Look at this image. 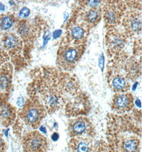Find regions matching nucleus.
I'll list each match as a JSON object with an SVG mask.
<instances>
[{
    "label": "nucleus",
    "instance_id": "obj_1",
    "mask_svg": "<svg viewBox=\"0 0 142 152\" xmlns=\"http://www.w3.org/2000/svg\"><path fill=\"white\" fill-rule=\"evenodd\" d=\"M126 7L124 0H107L102 8L105 24L111 28H113L120 24Z\"/></svg>",
    "mask_w": 142,
    "mask_h": 152
},
{
    "label": "nucleus",
    "instance_id": "obj_2",
    "mask_svg": "<svg viewBox=\"0 0 142 152\" xmlns=\"http://www.w3.org/2000/svg\"><path fill=\"white\" fill-rule=\"evenodd\" d=\"M84 51L83 45H66L60 48L57 57L58 65L66 70L75 67Z\"/></svg>",
    "mask_w": 142,
    "mask_h": 152
},
{
    "label": "nucleus",
    "instance_id": "obj_3",
    "mask_svg": "<svg viewBox=\"0 0 142 152\" xmlns=\"http://www.w3.org/2000/svg\"><path fill=\"white\" fill-rule=\"evenodd\" d=\"M120 24L127 33L138 34L142 29L141 11L136 8H130L125 11Z\"/></svg>",
    "mask_w": 142,
    "mask_h": 152
},
{
    "label": "nucleus",
    "instance_id": "obj_4",
    "mask_svg": "<svg viewBox=\"0 0 142 152\" xmlns=\"http://www.w3.org/2000/svg\"><path fill=\"white\" fill-rule=\"evenodd\" d=\"M44 115V108L38 102L27 103L22 112V118L24 120L33 126H38Z\"/></svg>",
    "mask_w": 142,
    "mask_h": 152
},
{
    "label": "nucleus",
    "instance_id": "obj_5",
    "mask_svg": "<svg viewBox=\"0 0 142 152\" xmlns=\"http://www.w3.org/2000/svg\"><path fill=\"white\" fill-rule=\"evenodd\" d=\"M23 147L27 152H44L47 150V140L38 131L32 132L25 137Z\"/></svg>",
    "mask_w": 142,
    "mask_h": 152
},
{
    "label": "nucleus",
    "instance_id": "obj_6",
    "mask_svg": "<svg viewBox=\"0 0 142 152\" xmlns=\"http://www.w3.org/2000/svg\"><path fill=\"white\" fill-rule=\"evenodd\" d=\"M134 106V98L131 94H118L114 98L112 107L114 110L124 112L132 110Z\"/></svg>",
    "mask_w": 142,
    "mask_h": 152
},
{
    "label": "nucleus",
    "instance_id": "obj_7",
    "mask_svg": "<svg viewBox=\"0 0 142 152\" xmlns=\"http://www.w3.org/2000/svg\"><path fill=\"white\" fill-rule=\"evenodd\" d=\"M90 126L91 123L87 118H79L69 124V131L71 136H80L90 130Z\"/></svg>",
    "mask_w": 142,
    "mask_h": 152
},
{
    "label": "nucleus",
    "instance_id": "obj_8",
    "mask_svg": "<svg viewBox=\"0 0 142 152\" xmlns=\"http://www.w3.org/2000/svg\"><path fill=\"white\" fill-rule=\"evenodd\" d=\"M86 28V25L84 26L83 25L74 24L70 27L69 33L70 38L78 44V42H81L85 38L87 33Z\"/></svg>",
    "mask_w": 142,
    "mask_h": 152
},
{
    "label": "nucleus",
    "instance_id": "obj_9",
    "mask_svg": "<svg viewBox=\"0 0 142 152\" xmlns=\"http://www.w3.org/2000/svg\"><path fill=\"white\" fill-rule=\"evenodd\" d=\"M101 12L99 8H90L84 15L85 21L88 26L95 25L97 24L101 19Z\"/></svg>",
    "mask_w": 142,
    "mask_h": 152
},
{
    "label": "nucleus",
    "instance_id": "obj_10",
    "mask_svg": "<svg viewBox=\"0 0 142 152\" xmlns=\"http://www.w3.org/2000/svg\"><path fill=\"white\" fill-rule=\"evenodd\" d=\"M3 43L5 48L9 49H18L21 47V42L15 34L8 33L3 38Z\"/></svg>",
    "mask_w": 142,
    "mask_h": 152
},
{
    "label": "nucleus",
    "instance_id": "obj_11",
    "mask_svg": "<svg viewBox=\"0 0 142 152\" xmlns=\"http://www.w3.org/2000/svg\"><path fill=\"white\" fill-rule=\"evenodd\" d=\"M112 86L118 91H126L129 89V85L126 79L121 76H116L112 81Z\"/></svg>",
    "mask_w": 142,
    "mask_h": 152
},
{
    "label": "nucleus",
    "instance_id": "obj_12",
    "mask_svg": "<svg viewBox=\"0 0 142 152\" xmlns=\"http://www.w3.org/2000/svg\"><path fill=\"white\" fill-rule=\"evenodd\" d=\"M18 31L22 37H27L30 36L33 31L32 26L27 21L22 20L19 24Z\"/></svg>",
    "mask_w": 142,
    "mask_h": 152
},
{
    "label": "nucleus",
    "instance_id": "obj_13",
    "mask_svg": "<svg viewBox=\"0 0 142 152\" xmlns=\"http://www.w3.org/2000/svg\"><path fill=\"white\" fill-rule=\"evenodd\" d=\"M13 19L11 15H0V25L2 30H8L12 26Z\"/></svg>",
    "mask_w": 142,
    "mask_h": 152
},
{
    "label": "nucleus",
    "instance_id": "obj_14",
    "mask_svg": "<svg viewBox=\"0 0 142 152\" xmlns=\"http://www.w3.org/2000/svg\"><path fill=\"white\" fill-rule=\"evenodd\" d=\"M140 142L138 139H129L125 142L124 150L127 152H136L139 149Z\"/></svg>",
    "mask_w": 142,
    "mask_h": 152
},
{
    "label": "nucleus",
    "instance_id": "obj_15",
    "mask_svg": "<svg viewBox=\"0 0 142 152\" xmlns=\"http://www.w3.org/2000/svg\"><path fill=\"white\" fill-rule=\"evenodd\" d=\"M74 151L77 152H89L90 145L85 140H77L74 144Z\"/></svg>",
    "mask_w": 142,
    "mask_h": 152
},
{
    "label": "nucleus",
    "instance_id": "obj_16",
    "mask_svg": "<svg viewBox=\"0 0 142 152\" xmlns=\"http://www.w3.org/2000/svg\"><path fill=\"white\" fill-rule=\"evenodd\" d=\"M12 115V110L9 106H5L0 110V118L7 120L11 118Z\"/></svg>",
    "mask_w": 142,
    "mask_h": 152
},
{
    "label": "nucleus",
    "instance_id": "obj_17",
    "mask_svg": "<svg viewBox=\"0 0 142 152\" xmlns=\"http://www.w3.org/2000/svg\"><path fill=\"white\" fill-rule=\"evenodd\" d=\"M125 2L126 5H129L131 8L140 9H138V5L141 7V0H125Z\"/></svg>",
    "mask_w": 142,
    "mask_h": 152
},
{
    "label": "nucleus",
    "instance_id": "obj_18",
    "mask_svg": "<svg viewBox=\"0 0 142 152\" xmlns=\"http://www.w3.org/2000/svg\"><path fill=\"white\" fill-rule=\"evenodd\" d=\"M30 13V11L28 8H23L21 9L19 12V16L22 18H26L29 16Z\"/></svg>",
    "mask_w": 142,
    "mask_h": 152
},
{
    "label": "nucleus",
    "instance_id": "obj_19",
    "mask_svg": "<svg viewBox=\"0 0 142 152\" xmlns=\"http://www.w3.org/2000/svg\"><path fill=\"white\" fill-rule=\"evenodd\" d=\"M8 79L6 77H1L0 79V88L4 89L8 86Z\"/></svg>",
    "mask_w": 142,
    "mask_h": 152
},
{
    "label": "nucleus",
    "instance_id": "obj_20",
    "mask_svg": "<svg viewBox=\"0 0 142 152\" xmlns=\"http://www.w3.org/2000/svg\"><path fill=\"white\" fill-rule=\"evenodd\" d=\"M24 98H19L18 99V101H17V104L19 106H22L24 104Z\"/></svg>",
    "mask_w": 142,
    "mask_h": 152
},
{
    "label": "nucleus",
    "instance_id": "obj_21",
    "mask_svg": "<svg viewBox=\"0 0 142 152\" xmlns=\"http://www.w3.org/2000/svg\"><path fill=\"white\" fill-rule=\"evenodd\" d=\"M58 138H59V134L55 132V133H54L52 135V139L53 140L57 141L58 140Z\"/></svg>",
    "mask_w": 142,
    "mask_h": 152
},
{
    "label": "nucleus",
    "instance_id": "obj_22",
    "mask_svg": "<svg viewBox=\"0 0 142 152\" xmlns=\"http://www.w3.org/2000/svg\"><path fill=\"white\" fill-rule=\"evenodd\" d=\"M61 32H62V31H54V33H53V37H54V38H55H55H57V37H59V36L60 35Z\"/></svg>",
    "mask_w": 142,
    "mask_h": 152
},
{
    "label": "nucleus",
    "instance_id": "obj_23",
    "mask_svg": "<svg viewBox=\"0 0 142 152\" xmlns=\"http://www.w3.org/2000/svg\"><path fill=\"white\" fill-rule=\"evenodd\" d=\"M5 7L2 4H0V10H4Z\"/></svg>",
    "mask_w": 142,
    "mask_h": 152
},
{
    "label": "nucleus",
    "instance_id": "obj_24",
    "mask_svg": "<svg viewBox=\"0 0 142 152\" xmlns=\"http://www.w3.org/2000/svg\"><path fill=\"white\" fill-rule=\"evenodd\" d=\"M2 140L0 138V147L2 146Z\"/></svg>",
    "mask_w": 142,
    "mask_h": 152
},
{
    "label": "nucleus",
    "instance_id": "obj_25",
    "mask_svg": "<svg viewBox=\"0 0 142 152\" xmlns=\"http://www.w3.org/2000/svg\"><path fill=\"white\" fill-rule=\"evenodd\" d=\"M0 104H1V102H0Z\"/></svg>",
    "mask_w": 142,
    "mask_h": 152
}]
</instances>
